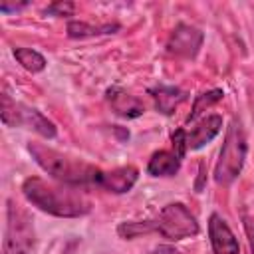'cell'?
<instances>
[{
    "label": "cell",
    "mask_w": 254,
    "mask_h": 254,
    "mask_svg": "<svg viewBox=\"0 0 254 254\" xmlns=\"http://www.w3.org/2000/svg\"><path fill=\"white\" fill-rule=\"evenodd\" d=\"M22 192L28 202L60 218H77L91 210V202L73 187H58L40 177H28Z\"/></svg>",
    "instance_id": "1"
},
{
    "label": "cell",
    "mask_w": 254,
    "mask_h": 254,
    "mask_svg": "<svg viewBox=\"0 0 254 254\" xmlns=\"http://www.w3.org/2000/svg\"><path fill=\"white\" fill-rule=\"evenodd\" d=\"M28 151L42 171H46L50 177H54L56 181L67 187H79V185H89V183L97 185L101 179V171L97 167L83 163L79 159L67 157L46 145L28 143Z\"/></svg>",
    "instance_id": "2"
},
{
    "label": "cell",
    "mask_w": 254,
    "mask_h": 254,
    "mask_svg": "<svg viewBox=\"0 0 254 254\" xmlns=\"http://www.w3.org/2000/svg\"><path fill=\"white\" fill-rule=\"evenodd\" d=\"M246 151H248V145H246V135H244L242 123L238 119H232L226 129V137H224V143H222V149H220V155H218V161L214 167L216 185L228 187L236 181V177L242 171Z\"/></svg>",
    "instance_id": "3"
},
{
    "label": "cell",
    "mask_w": 254,
    "mask_h": 254,
    "mask_svg": "<svg viewBox=\"0 0 254 254\" xmlns=\"http://www.w3.org/2000/svg\"><path fill=\"white\" fill-rule=\"evenodd\" d=\"M34 244H36V232L30 214L14 200H8L4 254H32Z\"/></svg>",
    "instance_id": "4"
},
{
    "label": "cell",
    "mask_w": 254,
    "mask_h": 254,
    "mask_svg": "<svg viewBox=\"0 0 254 254\" xmlns=\"http://www.w3.org/2000/svg\"><path fill=\"white\" fill-rule=\"evenodd\" d=\"M0 115H2V123L6 127H28L46 139L56 137V125L48 117H44L34 107L12 101V97L8 93H2V113Z\"/></svg>",
    "instance_id": "5"
},
{
    "label": "cell",
    "mask_w": 254,
    "mask_h": 254,
    "mask_svg": "<svg viewBox=\"0 0 254 254\" xmlns=\"http://www.w3.org/2000/svg\"><path fill=\"white\" fill-rule=\"evenodd\" d=\"M155 232H159L167 240H183L198 234V222L190 214V210L181 202L167 204L157 218L153 220Z\"/></svg>",
    "instance_id": "6"
},
{
    "label": "cell",
    "mask_w": 254,
    "mask_h": 254,
    "mask_svg": "<svg viewBox=\"0 0 254 254\" xmlns=\"http://www.w3.org/2000/svg\"><path fill=\"white\" fill-rule=\"evenodd\" d=\"M202 40L204 36L198 28L189 26V24H179L169 36L167 50L181 58H194L202 46Z\"/></svg>",
    "instance_id": "7"
},
{
    "label": "cell",
    "mask_w": 254,
    "mask_h": 254,
    "mask_svg": "<svg viewBox=\"0 0 254 254\" xmlns=\"http://www.w3.org/2000/svg\"><path fill=\"white\" fill-rule=\"evenodd\" d=\"M208 236H210V244H212L214 254H240V246H238L234 232L230 230L226 220L216 212L210 214Z\"/></svg>",
    "instance_id": "8"
},
{
    "label": "cell",
    "mask_w": 254,
    "mask_h": 254,
    "mask_svg": "<svg viewBox=\"0 0 254 254\" xmlns=\"http://www.w3.org/2000/svg\"><path fill=\"white\" fill-rule=\"evenodd\" d=\"M107 103L109 107L113 109V113H117L119 117H125V119H135V117H141L145 113V105L135 97L131 95L129 91H125L123 87H109L107 93Z\"/></svg>",
    "instance_id": "9"
},
{
    "label": "cell",
    "mask_w": 254,
    "mask_h": 254,
    "mask_svg": "<svg viewBox=\"0 0 254 254\" xmlns=\"http://www.w3.org/2000/svg\"><path fill=\"white\" fill-rule=\"evenodd\" d=\"M139 179V171L133 167V165H127V167H119V169H113L109 173H101V179H99V187H103L105 190L109 192H115V194H121V192H127L133 189V185L137 183Z\"/></svg>",
    "instance_id": "10"
},
{
    "label": "cell",
    "mask_w": 254,
    "mask_h": 254,
    "mask_svg": "<svg viewBox=\"0 0 254 254\" xmlns=\"http://www.w3.org/2000/svg\"><path fill=\"white\" fill-rule=\"evenodd\" d=\"M220 129H222V117L220 115H208V117H204L196 127H192L187 133V149H190V151L200 149L202 145L210 143L218 135Z\"/></svg>",
    "instance_id": "11"
},
{
    "label": "cell",
    "mask_w": 254,
    "mask_h": 254,
    "mask_svg": "<svg viewBox=\"0 0 254 254\" xmlns=\"http://www.w3.org/2000/svg\"><path fill=\"white\" fill-rule=\"evenodd\" d=\"M149 95L153 97L157 111H161L163 115H171L187 99V93L183 89H179V87H173V85H157V87H151L149 89Z\"/></svg>",
    "instance_id": "12"
},
{
    "label": "cell",
    "mask_w": 254,
    "mask_h": 254,
    "mask_svg": "<svg viewBox=\"0 0 254 254\" xmlns=\"http://www.w3.org/2000/svg\"><path fill=\"white\" fill-rule=\"evenodd\" d=\"M181 169V159L171 151H157L149 159L147 171L153 177H173Z\"/></svg>",
    "instance_id": "13"
},
{
    "label": "cell",
    "mask_w": 254,
    "mask_h": 254,
    "mask_svg": "<svg viewBox=\"0 0 254 254\" xmlns=\"http://www.w3.org/2000/svg\"><path fill=\"white\" fill-rule=\"evenodd\" d=\"M119 30L117 24H103V26H91L85 22L71 20L67 24V36L69 38H89V36H103V34H113Z\"/></svg>",
    "instance_id": "14"
},
{
    "label": "cell",
    "mask_w": 254,
    "mask_h": 254,
    "mask_svg": "<svg viewBox=\"0 0 254 254\" xmlns=\"http://www.w3.org/2000/svg\"><path fill=\"white\" fill-rule=\"evenodd\" d=\"M14 58L18 60V64L24 69H28L32 73H38L46 67V58L32 48H14Z\"/></svg>",
    "instance_id": "15"
},
{
    "label": "cell",
    "mask_w": 254,
    "mask_h": 254,
    "mask_svg": "<svg viewBox=\"0 0 254 254\" xmlns=\"http://www.w3.org/2000/svg\"><path fill=\"white\" fill-rule=\"evenodd\" d=\"M222 89H212V91H206V93H200L198 97H196V101H194V105H192V111H190V115H189V123H192V121H196V117L202 113V111H206L208 107H212L216 101H220L222 99Z\"/></svg>",
    "instance_id": "16"
},
{
    "label": "cell",
    "mask_w": 254,
    "mask_h": 254,
    "mask_svg": "<svg viewBox=\"0 0 254 254\" xmlns=\"http://www.w3.org/2000/svg\"><path fill=\"white\" fill-rule=\"evenodd\" d=\"M117 232H119L121 238L131 240V238H137V236H141V234L155 232V224H153V220H145V222H141V220H135V222H123V224L117 226Z\"/></svg>",
    "instance_id": "17"
},
{
    "label": "cell",
    "mask_w": 254,
    "mask_h": 254,
    "mask_svg": "<svg viewBox=\"0 0 254 254\" xmlns=\"http://www.w3.org/2000/svg\"><path fill=\"white\" fill-rule=\"evenodd\" d=\"M171 141H173V153L179 157V159H183L185 155H187V131L185 129H177L173 135H171Z\"/></svg>",
    "instance_id": "18"
},
{
    "label": "cell",
    "mask_w": 254,
    "mask_h": 254,
    "mask_svg": "<svg viewBox=\"0 0 254 254\" xmlns=\"http://www.w3.org/2000/svg\"><path fill=\"white\" fill-rule=\"evenodd\" d=\"M75 10V6L71 2H54L46 8V14L50 16H71Z\"/></svg>",
    "instance_id": "19"
},
{
    "label": "cell",
    "mask_w": 254,
    "mask_h": 254,
    "mask_svg": "<svg viewBox=\"0 0 254 254\" xmlns=\"http://www.w3.org/2000/svg\"><path fill=\"white\" fill-rule=\"evenodd\" d=\"M244 230L248 236V244H250V252L254 254V222L250 218H244Z\"/></svg>",
    "instance_id": "20"
},
{
    "label": "cell",
    "mask_w": 254,
    "mask_h": 254,
    "mask_svg": "<svg viewBox=\"0 0 254 254\" xmlns=\"http://www.w3.org/2000/svg\"><path fill=\"white\" fill-rule=\"evenodd\" d=\"M62 254H79V240H69V242L64 246Z\"/></svg>",
    "instance_id": "21"
},
{
    "label": "cell",
    "mask_w": 254,
    "mask_h": 254,
    "mask_svg": "<svg viewBox=\"0 0 254 254\" xmlns=\"http://www.w3.org/2000/svg\"><path fill=\"white\" fill-rule=\"evenodd\" d=\"M26 6H28V2H22V4H2L0 10H2V12H10V10H22V8H26Z\"/></svg>",
    "instance_id": "22"
},
{
    "label": "cell",
    "mask_w": 254,
    "mask_h": 254,
    "mask_svg": "<svg viewBox=\"0 0 254 254\" xmlns=\"http://www.w3.org/2000/svg\"><path fill=\"white\" fill-rule=\"evenodd\" d=\"M153 254H179V252H177L173 246H165V244H163V246H157Z\"/></svg>",
    "instance_id": "23"
}]
</instances>
